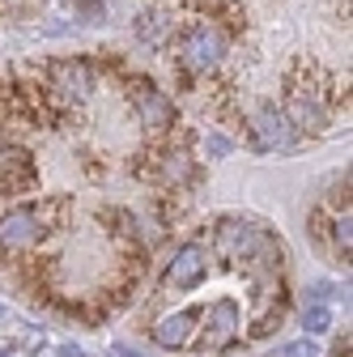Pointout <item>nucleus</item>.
Instances as JSON below:
<instances>
[{
  "label": "nucleus",
  "instance_id": "1",
  "mask_svg": "<svg viewBox=\"0 0 353 357\" xmlns=\"http://www.w3.org/2000/svg\"><path fill=\"white\" fill-rule=\"evenodd\" d=\"M217 251L239 259L251 277H281L285 268V247L264 234L255 221H222L217 226Z\"/></svg>",
  "mask_w": 353,
  "mask_h": 357
},
{
  "label": "nucleus",
  "instance_id": "2",
  "mask_svg": "<svg viewBox=\"0 0 353 357\" xmlns=\"http://www.w3.org/2000/svg\"><path fill=\"white\" fill-rule=\"evenodd\" d=\"M204 277H209V251H204L200 243H183L179 251L170 255V264H166V273H162V289L183 294V289H196Z\"/></svg>",
  "mask_w": 353,
  "mask_h": 357
},
{
  "label": "nucleus",
  "instance_id": "3",
  "mask_svg": "<svg viewBox=\"0 0 353 357\" xmlns=\"http://www.w3.org/2000/svg\"><path fill=\"white\" fill-rule=\"evenodd\" d=\"M222 56H226V34L217 30V26L200 22V26H192V30L183 34V64H188L192 73H209Z\"/></svg>",
  "mask_w": 353,
  "mask_h": 357
},
{
  "label": "nucleus",
  "instance_id": "4",
  "mask_svg": "<svg viewBox=\"0 0 353 357\" xmlns=\"http://www.w3.org/2000/svg\"><path fill=\"white\" fill-rule=\"evenodd\" d=\"M239 328H243V315H239V302L234 298H217L209 310H204V349L222 353L239 340Z\"/></svg>",
  "mask_w": 353,
  "mask_h": 357
},
{
  "label": "nucleus",
  "instance_id": "5",
  "mask_svg": "<svg viewBox=\"0 0 353 357\" xmlns=\"http://www.w3.org/2000/svg\"><path fill=\"white\" fill-rule=\"evenodd\" d=\"M43 234H47V226H43L38 208H13L0 217V247L5 251H30L43 243Z\"/></svg>",
  "mask_w": 353,
  "mask_h": 357
},
{
  "label": "nucleus",
  "instance_id": "6",
  "mask_svg": "<svg viewBox=\"0 0 353 357\" xmlns=\"http://www.w3.org/2000/svg\"><path fill=\"white\" fill-rule=\"evenodd\" d=\"M251 145L260 153H273V149H290L294 145V123L285 119V111L277 107H260L251 115Z\"/></svg>",
  "mask_w": 353,
  "mask_h": 357
},
{
  "label": "nucleus",
  "instance_id": "7",
  "mask_svg": "<svg viewBox=\"0 0 353 357\" xmlns=\"http://www.w3.org/2000/svg\"><path fill=\"white\" fill-rule=\"evenodd\" d=\"M132 107H137L141 123H149V128H170L174 123V102L162 94L153 81H137V85H132Z\"/></svg>",
  "mask_w": 353,
  "mask_h": 357
},
{
  "label": "nucleus",
  "instance_id": "8",
  "mask_svg": "<svg viewBox=\"0 0 353 357\" xmlns=\"http://www.w3.org/2000/svg\"><path fill=\"white\" fill-rule=\"evenodd\" d=\"M196 310H170V315H162L153 328H149V336H153V344H162V349H188L192 344V336H196Z\"/></svg>",
  "mask_w": 353,
  "mask_h": 357
},
{
  "label": "nucleus",
  "instance_id": "9",
  "mask_svg": "<svg viewBox=\"0 0 353 357\" xmlns=\"http://www.w3.org/2000/svg\"><path fill=\"white\" fill-rule=\"evenodd\" d=\"M52 89L60 98H68V102H81V98H90L94 77H90V68H85L81 60H60L52 68Z\"/></svg>",
  "mask_w": 353,
  "mask_h": 357
},
{
  "label": "nucleus",
  "instance_id": "10",
  "mask_svg": "<svg viewBox=\"0 0 353 357\" xmlns=\"http://www.w3.org/2000/svg\"><path fill=\"white\" fill-rule=\"evenodd\" d=\"M294 128H302V132H324V123H328V115H324V107L315 102V98H306V94H294V102H290V115H285Z\"/></svg>",
  "mask_w": 353,
  "mask_h": 357
},
{
  "label": "nucleus",
  "instance_id": "11",
  "mask_svg": "<svg viewBox=\"0 0 353 357\" xmlns=\"http://www.w3.org/2000/svg\"><path fill=\"white\" fill-rule=\"evenodd\" d=\"M302 328H306V336L328 332V328H332V306H328V302H306V310H302Z\"/></svg>",
  "mask_w": 353,
  "mask_h": 357
},
{
  "label": "nucleus",
  "instance_id": "12",
  "mask_svg": "<svg viewBox=\"0 0 353 357\" xmlns=\"http://www.w3.org/2000/svg\"><path fill=\"white\" fill-rule=\"evenodd\" d=\"M162 178H166V183H188V178H192V162H188V153H166V162H162Z\"/></svg>",
  "mask_w": 353,
  "mask_h": 357
},
{
  "label": "nucleus",
  "instance_id": "13",
  "mask_svg": "<svg viewBox=\"0 0 353 357\" xmlns=\"http://www.w3.org/2000/svg\"><path fill=\"white\" fill-rule=\"evenodd\" d=\"M332 243H336V251L349 259V243H353V230H349V208L332 221Z\"/></svg>",
  "mask_w": 353,
  "mask_h": 357
},
{
  "label": "nucleus",
  "instance_id": "14",
  "mask_svg": "<svg viewBox=\"0 0 353 357\" xmlns=\"http://www.w3.org/2000/svg\"><path fill=\"white\" fill-rule=\"evenodd\" d=\"M234 145H230V137H217V132H213V137H204V153L209 158H226Z\"/></svg>",
  "mask_w": 353,
  "mask_h": 357
},
{
  "label": "nucleus",
  "instance_id": "15",
  "mask_svg": "<svg viewBox=\"0 0 353 357\" xmlns=\"http://www.w3.org/2000/svg\"><path fill=\"white\" fill-rule=\"evenodd\" d=\"M281 357H320V353H315V344H311V340H294V344H285V349H281Z\"/></svg>",
  "mask_w": 353,
  "mask_h": 357
},
{
  "label": "nucleus",
  "instance_id": "16",
  "mask_svg": "<svg viewBox=\"0 0 353 357\" xmlns=\"http://www.w3.org/2000/svg\"><path fill=\"white\" fill-rule=\"evenodd\" d=\"M111 357H145V353H137V349H128V344H115V349H111Z\"/></svg>",
  "mask_w": 353,
  "mask_h": 357
},
{
  "label": "nucleus",
  "instance_id": "17",
  "mask_svg": "<svg viewBox=\"0 0 353 357\" xmlns=\"http://www.w3.org/2000/svg\"><path fill=\"white\" fill-rule=\"evenodd\" d=\"M56 357H85V353H81L77 344H60V349H56Z\"/></svg>",
  "mask_w": 353,
  "mask_h": 357
},
{
  "label": "nucleus",
  "instance_id": "18",
  "mask_svg": "<svg viewBox=\"0 0 353 357\" xmlns=\"http://www.w3.org/2000/svg\"><path fill=\"white\" fill-rule=\"evenodd\" d=\"M0 319H5V306H0Z\"/></svg>",
  "mask_w": 353,
  "mask_h": 357
},
{
  "label": "nucleus",
  "instance_id": "19",
  "mask_svg": "<svg viewBox=\"0 0 353 357\" xmlns=\"http://www.w3.org/2000/svg\"><path fill=\"white\" fill-rule=\"evenodd\" d=\"M0 357H9V353H5V349H0Z\"/></svg>",
  "mask_w": 353,
  "mask_h": 357
}]
</instances>
